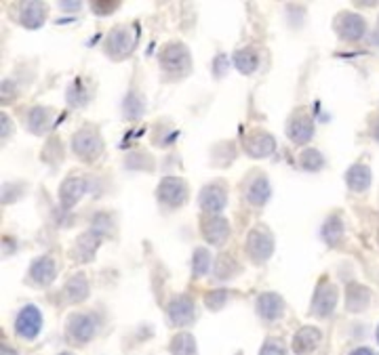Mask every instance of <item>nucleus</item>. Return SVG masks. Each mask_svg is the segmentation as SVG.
Here are the masks:
<instances>
[{
  "label": "nucleus",
  "mask_w": 379,
  "mask_h": 355,
  "mask_svg": "<svg viewBox=\"0 0 379 355\" xmlns=\"http://www.w3.org/2000/svg\"><path fill=\"white\" fill-rule=\"evenodd\" d=\"M160 67L169 78H184L192 72V57L186 44L181 42H169L162 46L158 55Z\"/></svg>",
  "instance_id": "obj_1"
},
{
  "label": "nucleus",
  "mask_w": 379,
  "mask_h": 355,
  "mask_svg": "<svg viewBox=\"0 0 379 355\" xmlns=\"http://www.w3.org/2000/svg\"><path fill=\"white\" fill-rule=\"evenodd\" d=\"M137 34L139 27L135 23H127V25H116L108 38H105V53L112 59H124L131 55V51L135 48L137 42Z\"/></svg>",
  "instance_id": "obj_2"
},
{
  "label": "nucleus",
  "mask_w": 379,
  "mask_h": 355,
  "mask_svg": "<svg viewBox=\"0 0 379 355\" xmlns=\"http://www.w3.org/2000/svg\"><path fill=\"white\" fill-rule=\"evenodd\" d=\"M72 152L84 162L97 160L103 152V141H101L99 130L93 126H84V128L76 130L72 137Z\"/></svg>",
  "instance_id": "obj_3"
},
{
  "label": "nucleus",
  "mask_w": 379,
  "mask_h": 355,
  "mask_svg": "<svg viewBox=\"0 0 379 355\" xmlns=\"http://www.w3.org/2000/svg\"><path fill=\"white\" fill-rule=\"evenodd\" d=\"M274 253V236L268 227L257 225L249 232L247 236V255L251 257L253 263L262 265L266 263Z\"/></svg>",
  "instance_id": "obj_4"
},
{
  "label": "nucleus",
  "mask_w": 379,
  "mask_h": 355,
  "mask_svg": "<svg viewBox=\"0 0 379 355\" xmlns=\"http://www.w3.org/2000/svg\"><path fill=\"white\" fill-rule=\"evenodd\" d=\"M158 202L169 208H179L188 200V183L179 177H165L158 185Z\"/></svg>",
  "instance_id": "obj_5"
},
{
  "label": "nucleus",
  "mask_w": 379,
  "mask_h": 355,
  "mask_svg": "<svg viewBox=\"0 0 379 355\" xmlns=\"http://www.w3.org/2000/svg\"><path fill=\"white\" fill-rule=\"evenodd\" d=\"M338 36L342 40H348V42H354V40H361L365 36V29H367V21L356 15V13H350V11H344L335 17V23H333Z\"/></svg>",
  "instance_id": "obj_6"
},
{
  "label": "nucleus",
  "mask_w": 379,
  "mask_h": 355,
  "mask_svg": "<svg viewBox=\"0 0 379 355\" xmlns=\"http://www.w3.org/2000/svg\"><path fill=\"white\" fill-rule=\"evenodd\" d=\"M65 335L72 343L84 345L95 337V320L86 314H72L65 322Z\"/></svg>",
  "instance_id": "obj_7"
},
{
  "label": "nucleus",
  "mask_w": 379,
  "mask_h": 355,
  "mask_svg": "<svg viewBox=\"0 0 379 355\" xmlns=\"http://www.w3.org/2000/svg\"><path fill=\"white\" fill-rule=\"evenodd\" d=\"M243 147L251 158H266L276 149V141L270 133H266L262 128H253L245 135Z\"/></svg>",
  "instance_id": "obj_8"
},
{
  "label": "nucleus",
  "mask_w": 379,
  "mask_h": 355,
  "mask_svg": "<svg viewBox=\"0 0 379 355\" xmlns=\"http://www.w3.org/2000/svg\"><path fill=\"white\" fill-rule=\"evenodd\" d=\"M340 301V290L329 284V282H321V286L314 293V301H312V314L319 318H329Z\"/></svg>",
  "instance_id": "obj_9"
},
{
  "label": "nucleus",
  "mask_w": 379,
  "mask_h": 355,
  "mask_svg": "<svg viewBox=\"0 0 379 355\" xmlns=\"http://www.w3.org/2000/svg\"><path fill=\"white\" fill-rule=\"evenodd\" d=\"M323 347V333L314 326H304L293 337V354L316 355Z\"/></svg>",
  "instance_id": "obj_10"
},
{
  "label": "nucleus",
  "mask_w": 379,
  "mask_h": 355,
  "mask_svg": "<svg viewBox=\"0 0 379 355\" xmlns=\"http://www.w3.org/2000/svg\"><path fill=\"white\" fill-rule=\"evenodd\" d=\"M167 316H169V322L173 326H188L194 322V316H196V309H194V301L186 295H177L171 299L169 307H167Z\"/></svg>",
  "instance_id": "obj_11"
},
{
  "label": "nucleus",
  "mask_w": 379,
  "mask_h": 355,
  "mask_svg": "<svg viewBox=\"0 0 379 355\" xmlns=\"http://www.w3.org/2000/svg\"><path fill=\"white\" fill-rule=\"evenodd\" d=\"M200 208L207 213V215H217L226 208V202H228V189L224 183H211L207 185L203 192H200Z\"/></svg>",
  "instance_id": "obj_12"
},
{
  "label": "nucleus",
  "mask_w": 379,
  "mask_h": 355,
  "mask_svg": "<svg viewBox=\"0 0 379 355\" xmlns=\"http://www.w3.org/2000/svg\"><path fill=\"white\" fill-rule=\"evenodd\" d=\"M101 238H103V236H99L95 229H91V232L78 236L76 244L70 248V259H74V261H78V263L91 261V259L95 257L99 244H101Z\"/></svg>",
  "instance_id": "obj_13"
},
{
  "label": "nucleus",
  "mask_w": 379,
  "mask_h": 355,
  "mask_svg": "<svg viewBox=\"0 0 379 355\" xmlns=\"http://www.w3.org/2000/svg\"><path fill=\"white\" fill-rule=\"evenodd\" d=\"M42 328V314L34 307V305H27L19 312L17 316V322H15V330L19 337L23 339H34Z\"/></svg>",
  "instance_id": "obj_14"
},
{
  "label": "nucleus",
  "mask_w": 379,
  "mask_h": 355,
  "mask_svg": "<svg viewBox=\"0 0 379 355\" xmlns=\"http://www.w3.org/2000/svg\"><path fill=\"white\" fill-rule=\"evenodd\" d=\"M287 135L293 143L302 145V143H308L314 135V122L308 114L304 112H295L291 118H289V124H287Z\"/></svg>",
  "instance_id": "obj_15"
},
{
  "label": "nucleus",
  "mask_w": 379,
  "mask_h": 355,
  "mask_svg": "<svg viewBox=\"0 0 379 355\" xmlns=\"http://www.w3.org/2000/svg\"><path fill=\"white\" fill-rule=\"evenodd\" d=\"M203 236L209 244L219 246L230 238V225L224 217H217V215L205 217L203 219Z\"/></svg>",
  "instance_id": "obj_16"
},
{
  "label": "nucleus",
  "mask_w": 379,
  "mask_h": 355,
  "mask_svg": "<svg viewBox=\"0 0 379 355\" xmlns=\"http://www.w3.org/2000/svg\"><path fill=\"white\" fill-rule=\"evenodd\" d=\"M55 276H57V263L49 255L36 259L30 267V280L38 286H49L55 280Z\"/></svg>",
  "instance_id": "obj_17"
},
{
  "label": "nucleus",
  "mask_w": 379,
  "mask_h": 355,
  "mask_svg": "<svg viewBox=\"0 0 379 355\" xmlns=\"http://www.w3.org/2000/svg\"><path fill=\"white\" fill-rule=\"evenodd\" d=\"M257 314L268 320V322H276L283 318L285 314V301L283 297H278L276 293H264L257 299Z\"/></svg>",
  "instance_id": "obj_18"
},
{
  "label": "nucleus",
  "mask_w": 379,
  "mask_h": 355,
  "mask_svg": "<svg viewBox=\"0 0 379 355\" xmlns=\"http://www.w3.org/2000/svg\"><path fill=\"white\" fill-rule=\"evenodd\" d=\"M86 192V181L80 177H68L59 187V200L63 208H72Z\"/></svg>",
  "instance_id": "obj_19"
},
{
  "label": "nucleus",
  "mask_w": 379,
  "mask_h": 355,
  "mask_svg": "<svg viewBox=\"0 0 379 355\" xmlns=\"http://www.w3.org/2000/svg\"><path fill=\"white\" fill-rule=\"evenodd\" d=\"M346 183H348V187H350L352 192H356V194L367 192L369 185H371V168H369L367 164H363V162L352 164V166L348 168Z\"/></svg>",
  "instance_id": "obj_20"
},
{
  "label": "nucleus",
  "mask_w": 379,
  "mask_h": 355,
  "mask_svg": "<svg viewBox=\"0 0 379 355\" xmlns=\"http://www.w3.org/2000/svg\"><path fill=\"white\" fill-rule=\"evenodd\" d=\"M371 303V290L363 284H350L346 290V307L348 312H365Z\"/></svg>",
  "instance_id": "obj_21"
},
{
  "label": "nucleus",
  "mask_w": 379,
  "mask_h": 355,
  "mask_svg": "<svg viewBox=\"0 0 379 355\" xmlns=\"http://www.w3.org/2000/svg\"><path fill=\"white\" fill-rule=\"evenodd\" d=\"M46 17V6L42 2H23L19 8V21L25 27H40Z\"/></svg>",
  "instance_id": "obj_22"
},
{
  "label": "nucleus",
  "mask_w": 379,
  "mask_h": 355,
  "mask_svg": "<svg viewBox=\"0 0 379 355\" xmlns=\"http://www.w3.org/2000/svg\"><path fill=\"white\" fill-rule=\"evenodd\" d=\"M270 194H272V189H270V183H268V179L264 175H257L247 187V200L253 206H264L268 202Z\"/></svg>",
  "instance_id": "obj_23"
},
{
  "label": "nucleus",
  "mask_w": 379,
  "mask_h": 355,
  "mask_svg": "<svg viewBox=\"0 0 379 355\" xmlns=\"http://www.w3.org/2000/svg\"><path fill=\"white\" fill-rule=\"evenodd\" d=\"M65 297L72 301V303H80L89 297V280L84 274H76L72 276L68 282H65Z\"/></svg>",
  "instance_id": "obj_24"
},
{
  "label": "nucleus",
  "mask_w": 379,
  "mask_h": 355,
  "mask_svg": "<svg viewBox=\"0 0 379 355\" xmlns=\"http://www.w3.org/2000/svg\"><path fill=\"white\" fill-rule=\"evenodd\" d=\"M171 355H198L196 341L190 333H179L171 339Z\"/></svg>",
  "instance_id": "obj_25"
},
{
  "label": "nucleus",
  "mask_w": 379,
  "mask_h": 355,
  "mask_svg": "<svg viewBox=\"0 0 379 355\" xmlns=\"http://www.w3.org/2000/svg\"><path fill=\"white\" fill-rule=\"evenodd\" d=\"M234 65L243 72V74H253L259 65V55L255 48H240L234 55Z\"/></svg>",
  "instance_id": "obj_26"
},
{
  "label": "nucleus",
  "mask_w": 379,
  "mask_h": 355,
  "mask_svg": "<svg viewBox=\"0 0 379 355\" xmlns=\"http://www.w3.org/2000/svg\"><path fill=\"white\" fill-rule=\"evenodd\" d=\"M323 238H325L331 246H335V244L342 242V238H344V221H342V217L333 215V217L327 219V223L323 225Z\"/></svg>",
  "instance_id": "obj_27"
},
{
  "label": "nucleus",
  "mask_w": 379,
  "mask_h": 355,
  "mask_svg": "<svg viewBox=\"0 0 379 355\" xmlns=\"http://www.w3.org/2000/svg\"><path fill=\"white\" fill-rule=\"evenodd\" d=\"M53 112L49 109V107H34L32 112H30V116H27V124H30V130L32 133H36V135H42L46 128H49V116H51Z\"/></svg>",
  "instance_id": "obj_28"
},
{
  "label": "nucleus",
  "mask_w": 379,
  "mask_h": 355,
  "mask_svg": "<svg viewBox=\"0 0 379 355\" xmlns=\"http://www.w3.org/2000/svg\"><path fill=\"white\" fill-rule=\"evenodd\" d=\"M211 267V253L207 248H196L192 257V272L194 278H203Z\"/></svg>",
  "instance_id": "obj_29"
},
{
  "label": "nucleus",
  "mask_w": 379,
  "mask_h": 355,
  "mask_svg": "<svg viewBox=\"0 0 379 355\" xmlns=\"http://www.w3.org/2000/svg\"><path fill=\"white\" fill-rule=\"evenodd\" d=\"M238 274V265H236V261L232 259V255H221L219 259H217V265H215V276L219 278V280H228V278H232V276H236Z\"/></svg>",
  "instance_id": "obj_30"
},
{
  "label": "nucleus",
  "mask_w": 379,
  "mask_h": 355,
  "mask_svg": "<svg viewBox=\"0 0 379 355\" xmlns=\"http://www.w3.org/2000/svg\"><path fill=\"white\" fill-rule=\"evenodd\" d=\"M300 162L310 173H316V170H321L325 166V158L321 156L319 149H304L302 156H300Z\"/></svg>",
  "instance_id": "obj_31"
},
{
  "label": "nucleus",
  "mask_w": 379,
  "mask_h": 355,
  "mask_svg": "<svg viewBox=\"0 0 379 355\" xmlns=\"http://www.w3.org/2000/svg\"><path fill=\"white\" fill-rule=\"evenodd\" d=\"M124 114L129 116V118H139L141 114H143V109H146V101H143V97L141 95H137V93H129V97L124 99Z\"/></svg>",
  "instance_id": "obj_32"
},
{
  "label": "nucleus",
  "mask_w": 379,
  "mask_h": 355,
  "mask_svg": "<svg viewBox=\"0 0 379 355\" xmlns=\"http://www.w3.org/2000/svg\"><path fill=\"white\" fill-rule=\"evenodd\" d=\"M226 299H228V293L226 290H213L205 297V303L211 312H217L226 305Z\"/></svg>",
  "instance_id": "obj_33"
},
{
  "label": "nucleus",
  "mask_w": 379,
  "mask_h": 355,
  "mask_svg": "<svg viewBox=\"0 0 379 355\" xmlns=\"http://www.w3.org/2000/svg\"><path fill=\"white\" fill-rule=\"evenodd\" d=\"M259 355H287V347L281 339H268Z\"/></svg>",
  "instance_id": "obj_34"
},
{
  "label": "nucleus",
  "mask_w": 379,
  "mask_h": 355,
  "mask_svg": "<svg viewBox=\"0 0 379 355\" xmlns=\"http://www.w3.org/2000/svg\"><path fill=\"white\" fill-rule=\"evenodd\" d=\"M226 67H228V63H226L224 55H219V57L215 59V76H221V74H226Z\"/></svg>",
  "instance_id": "obj_35"
},
{
  "label": "nucleus",
  "mask_w": 379,
  "mask_h": 355,
  "mask_svg": "<svg viewBox=\"0 0 379 355\" xmlns=\"http://www.w3.org/2000/svg\"><path fill=\"white\" fill-rule=\"evenodd\" d=\"M11 137V120L8 116H2V139H8Z\"/></svg>",
  "instance_id": "obj_36"
},
{
  "label": "nucleus",
  "mask_w": 379,
  "mask_h": 355,
  "mask_svg": "<svg viewBox=\"0 0 379 355\" xmlns=\"http://www.w3.org/2000/svg\"><path fill=\"white\" fill-rule=\"evenodd\" d=\"M350 355H379V354H375V351L369 349V347H359V349H354Z\"/></svg>",
  "instance_id": "obj_37"
},
{
  "label": "nucleus",
  "mask_w": 379,
  "mask_h": 355,
  "mask_svg": "<svg viewBox=\"0 0 379 355\" xmlns=\"http://www.w3.org/2000/svg\"><path fill=\"white\" fill-rule=\"evenodd\" d=\"M371 135H373V137L379 141V118H375V120H373V124H371Z\"/></svg>",
  "instance_id": "obj_38"
},
{
  "label": "nucleus",
  "mask_w": 379,
  "mask_h": 355,
  "mask_svg": "<svg viewBox=\"0 0 379 355\" xmlns=\"http://www.w3.org/2000/svg\"><path fill=\"white\" fill-rule=\"evenodd\" d=\"M0 355H17L13 349H8V347H2V351H0Z\"/></svg>",
  "instance_id": "obj_39"
},
{
  "label": "nucleus",
  "mask_w": 379,
  "mask_h": 355,
  "mask_svg": "<svg viewBox=\"0 0 379 355\" xmlns=\"http://www.w3.org/2000/svg\"><path fill=\"white\" fill-rule=\"evenodd\" d=\"M378 341H379V328H378Z\"/></svg>",
  "instance_id": "obj_40"
},
{
  "label": "nucleus",
  "mask_w": 379,
  "mask_h": 355,
  "mask_svg": "<svg viewBox=\"0 0 379 355\" xmlns=\"http://www.w3.org/2000/svg\"><path fill=\"white\" fill-rule=\"evenodd\" d=\"M61 355H70V354H61Z\"/></svg>",
  "instance_id": "obj_41"
},
{
  "label": "nucleus",
  "mask_w": 379,
  "mask_h": 355,
  "mask_svg": "<svg viewBox=\"0 0 379 355\" xmlns=\"http://www.w3.org/2000/svg\"><path fill=\"white\" fill-rule=\"evenodd\" d=\"M236 355H243V354H236Z\"/></svg>",
  "instance_id": "obj_42"
}]
</instances>
